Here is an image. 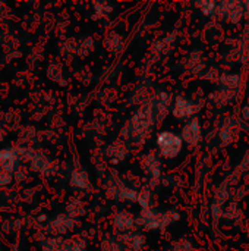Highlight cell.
<instances>
[{
    "instance_id": "obj_1",
    "label": "cell",
    "mask_w": 249,
    "mask_h": 251,
    "mask_svg": "<svg viewBox=\"0 0 249 251\" xmlns=\"http://www.w3.org/2000/svg\"><path fill=\"white\" fill-rule=\"evenodd\" d=\"M157 146L160 149V153L167 157V159H172V157H176L181 150H182V138L173 132H169V131H164V132H160L158 137H157Z\"/></svg>"
},
{
    "instance_id": "obj_2",
    "label": "cell",
    "mask_w": 249,
    "mask_h": 251,
    "mask_svg": "<svg viewBox=\"0 0 249 251\" xmlns=\"http://www.w3.org/2000/svg\"><path fill=\"white\" fill-rule=\"evenodd\" d=\"M153 125V112L148 104L142 106L132 118V126L136 134H147Z\"/></svg>"
},
{
    "instance_id": "obj_3",
    "label": "cell",
    "mask_w": 249,
    "mask_h": 251,
    "mask_svg": "<svg viewBox=\"0 0 249 251\" xmlns=\"http://www.w3.org/2000/svg\"><path fill=\"white\" fill-rule=\"evenodd\" d=\"M200 137H201L200 124H198V121L195 119V121L189 122V124L185 126V129H183V140H185L186 143H189V144H197L198 140H200Z\"/></svg>"
},
{
    "instance_id": "obj_4",
    "label": "cell",
    "mask_w": 249,
    "mask_h": 251,
    "mask_svg": "<svg viewBox=\"0 0 249 251\" xmlns=\"http://www.w3.org/2000/svg\"><path fill=\"white\" fill-rule=\"evenodd\" d=\"M173 113H175V116H176V118L183 119V118H188V116H191V115L194 113V107H192L191 101H188L186 99H183V97H178Z\"/></svg>"
},
{
    "instance_id": "obj_5",
    "label": "cell",
    "mask_w": 249,
    "mask_h": 251,
    "mask_svg": "<svg viewBox=\"0 0 249 251\" xmlns=\"http://www.w3.org/2000/svg\"><path fill=\"white\" fill-rule=\"evenodd\" d=\"M15 163H16V154L13 150L6 149V150L0 151V168H1V171L10 174L15 168Z\"/></svg>"
},
{
    "instance_id": "obj_6",
    "label": "cell",
    "mask_w": 249,
    "mask_h": 251,
    "mask_svg": "<svg viewBox=\"0 0 249 251\" xmlns=\"http://www.w3.org/2000/svg\"><path fill=\"white\" fill-rule=\"evenodd\" d=\"M132 224H134V219H132V216H131L129 213H126V212H122V213H119V215L116 216V226H117L119 229H128V228L132 226Z\"/></svg>"
},
{
    "instance_id": "obj_7",
    "label": "cell",
    "mask_w": 249,
    "mask_h": 251,
    "mask_svg": "<svg viewBox=\"0 0 249 251\" xmlns=\"http://www.w3.org/2000/svg\"><path fill=\"white\" fill-rule=\"evenodd\" d=\"M72 184L78 188H85L88 185V178H87V174L85 172H79L76 171L72 176Z\"/></svg>"
},
{
    "instance_id": "obj_8",
    "label": "cell",
    "mask_w": 249,
    "mask_h": 251,
    "mask_svg": "<svg viewBox=\"0 0 249 251\" xmlns=\"http://www.w3.org/2000/svg\"><path fill=\"white\" fill-rule=\"evenodd\" d=\"M57 251H81V246L76 241H66L63 244H59V247H56Z\"/></svg>"
},
{
    "instance_id": "obj_9",
    "label": "cell",
    "mask_w": 249,
    "mask_h": 251,
    "mask_svg": "<svg viewBox=\"0 0 249 251\" xmlns=\"http://www.w3.org/2000/svg\"><path fill=\"white\" fill-rule=\"evenodd\" d=\"M12 181V176L9 172H4V171H0V185H6V184H10Z\"/></svg>"
},
{
    "instance_id": "obj_10",
    "label": "cell",
    "mask_w": 249,
    "mask_h": 251,
    "mask_svg": "<svg viewBox=\"0 0 249 251\" xmlns=\"http://www.w3.org/2000/svg\"><path fill=\"white\" fill-rule=\"evenodd\" d=\"M200 6L203 7V10H204V13L205 15H210L211 12H213V9H214V6H216V3H200Z\"/></svg>"
},
{
    "instance_id": "obj_11",
    "label": "cell",
    "mask_w": 249,
    "mask_h": 251,
    "mask_svg": "<svg viewBox=\"0 0 249 251\" xmlns=\"http://www.w3.org/2000/svg\"><path fill=\"white\" fill-rule=\"evenodd\" d=\"M122 197L126 199V200H136V194L134 191H129V190H123L122 191Z\"/></svg>"
}]
</instances>
